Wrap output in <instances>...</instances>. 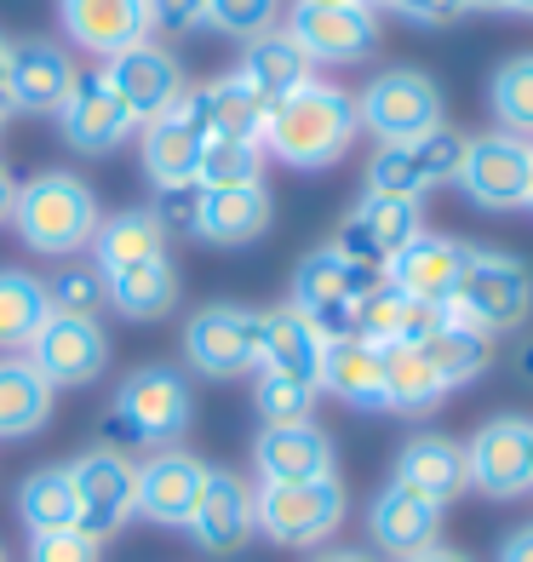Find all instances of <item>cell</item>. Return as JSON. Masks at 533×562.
<instances>
[{
  "label": "cell",
  "instance_id": "ac0fdd59",
  "mask_svg": "<svg viewBox=\"0 0 533 562\" xmlns=\"http://www.w3.org/2000/svg\"><path fill=\"white\" fill-rule=\"evenodd\" d=\"M75 58L69 46L46 41V35H23L7 46V98H12V115H58L64 98L75 87Z\"/></svg>",
  "mask_w": 533,
  "mask_h": 562
},
{
  "label": "cell",
  "instance_id": "4316f807",
  "mask_svg": "<svg viewBox=\"0 0 533 562\" xmlns=\"http://www.w3.org/2000/svg\"><path fill=\"white\" fill-rule=\"evenodd\" d=\"M436 322H442L436 304H419V299H408V293H396L390 281H378V288L355 304L350 334L367 339V345H378V350H390V345H424L430 334H436Z\"/></svg>",
  "mask_w": 533,
  "mask_h": 562
},
{
  "label": "cell",
  "instance_id": "4dcf8cb0",
  "mask_svg": "<svg viewBox=\"0 0 533 562\" xmlns=\"http://www.w3.org/2000/svg\"><path fill=\"white\" fill-rule=\"evenodd\" d=\"M230 75L270 110V104H282L293 87L310 81V58H304L298 46H293L287 30H270V35H259V41L241 46V64H236Z\"/></svg>",
  "mask_w": 533,
  "mask_h": 562
},
{
  "label": "cell",
  "instance_id": "603a6c76",
  "mask_svg": "<svg viewBox=\"0 0 533 562\" xmlns=\"http://www.w3.org/2000/svg\"><path fill=\"white\" fill-rule=\"evenodd\" d=\"M252 465H259V482H316V476H339L333 437H327L316 419L264 425L259 437H252Z\"/></svg>",
  "mask_w": 533,
  "mask_h": 562
},
{
  "label": "cell",
  "instance_id": "484cf974",
  "mask_svg": "<svg viewBox=\"0 0 533 562\" xmlns=\"http://www.w3.org/2000/svg\"><path fill=\"white\" fill-rule=\"evenodd\" d=\"M275 218V201L264 184H230V190H201L195 241L207 247H247L259 241Z\"/></svg>",
  "mask_w": 533,
  "mask_h": 562
},
{
  "label": "cell",
  "instance_id": "7c38bea8",
  "mask_svg": "<svg viewBox=\"0 0 533 562\" xmlns=\"http://www.w3.org/2000/svg\"><path fill=\"white\" fill-rule=\"evenodd\" d=\"M69 482H75V528L92 540H115L133 522V488H138V465L115 448H87L69 459Z\"/></svg>",
  "mask_w": 533,
  "mask_h": 562
},
{
  "label": "cell",
  "instance_id": "f6af8a7d",
  "mask_svg": "<svg viewBox=\"0 0 533 562\" xmlns=\"http://www.w3.org/2000/svg\"><path fill=\"white\" fill-rule=\"evenodd\" d=\"M23 562H104V540H92L81 528H53V533H30Z\"/></svg>",
  "mask_w": 533,
  "mask_h": 562
},
{
  "label": "cell",
  "instance_id": "7bdbcfd3",
  "mask_svg": "<svg viewBox=\"0 0 533 562\" xmlns=\"http://www.w3.org/2000/svg\"><path fill=\"white\" fill-rule=\"evenodd\" d=\"M316 385H304V379H282V373H259L252 379V407H259L264 425H298L316 414Z\"/></svg>",
  "mask_w": 533,
  "mask_h": 562
},
{
  "label": "cell",
  "instance_id": "9c48e42d",
  "mask_svg": "<svg viewBox=\"0 0 533 562\" xmlns=\"http://www.w3.org/2000/svg\"><path fill=\"white\" fill-rule=\"evenodd\" d=\"M460 161H465V133H453V126L419 133L408 144H378L367 161V190L396 201H424L430 190L460 178Z\"/></svg>",
  "mask_w": 533,
  "mask_h": 562
},
{
  "label": "cell",
  "instance_id": "ffe728a7",
  "mask_svg": "<svg viewBox=\"0 0 533 562\" xmlns=\"http://www.w3.org/2000/svg\"><path fill=\"white\" fill-rule=\"evenodd\" d=\"M58 126H64V144H69V149H81V156H110L115 144L133 138L138 121L126 115L121 92L110 87L104 64H98V69L75 75V87H69L64 110H58Z\"/></svg>",
  "mask_w": 533,
  "mask_h": 562
},
{
  "label": "cell",
  "instance_id": "83f0119b",
  "mask_svg": "<svg viewBox=\"0 0 533 562\" xmlns=\"http://www.w3.org/2000/svg\"><path fill=\"white\" fill-rule=\"evenodd\" d=\"M316 391L327 396H339L344 407H385V350L367 345V339H327L321 350V379H316Z\"/></svg>",
  "mask_w": 533,
  "mask_h": 562
},
{
  "label": "cell",
  "instance_id": "6f0895ef",
  "mask_svg": "<svg viewBox=\"0 0 533 562\" xmlns=\"http://www.w3.org/2000/svg\"><path fill=\"white\" fill-rule=\"evenodd\" d=\"M7 46H12V41H7V35H0V81H7Z\"/></svg>",
  "mask_w": 533,
  "mask_h": 562
},
{
  "label": "cell",
  "instance_id": "816d5d0a",
  "mask_svg": "<svg viewBox=\"0 0 533 562\" xmlns=\"http://www.w3.org/2000/svg\"><path fill=\"white\" fill-rule=\"evenodd\" d=\"M12 207H18V178L0 167V224H12Z\"/></svg>",
  "mask_w": 533,
  "mask_h": 562
},
{
  "label": "cell",
  "instance_id": "f35d334b",
  "mask_svg": "<svg viewBox=\"0 0 533 562\" xmlns=\"http://www.w3.org/2000/svg\"><path fill=\"white\" fill-rule=\"evenodd\" d=\"M195 98H201V115H207L213 138H247V144L264 138V115L270 110L236 81V75H218V81L195 87Z\"/></svg>",
  "mask_w": 533,
  "mask_h": 562
},
{
  "label": "cell",
  "instance_id": "8fae6325",
  "mask_svg": "<svg viewBox=\"0 0 533 562\" xmlns=\"http://www.w3.org/2000/svg\"><path fill=\"white\" fill-rule=\"evenodd\" d=\"M453 184H460L465 201L481 207V213L528 207V195H533V144L517 138V133L465 138V161H460V178H453Z\"/></svg>",
  "mask_w": 533,
  "mask_h": 562
},
{
  "label": "cell",
  "instance_id": "680465c9",
  "mask_svg": "<svg viewBox=\"0 0 533 562\" xmlns=\"http://www.w3.org/2000/svg\"><path fill=\"white\" fill-rule=\"evenodd\" d=\"M511 12H528L533 18V0H511Z\"/></svg>",
  "mask_w": 533,
  "mask_h": 562
},
{
  "label": "cell",
  "instance_id": "7dc6e473",
  "mask_svg": "<svg viewBox=\"0 0 533 562\" xmlns=\"http://www.w3.org/2000/svg\"><path fill=\"white\" fill-rule=\"evenodd\" d=\"M161 218V229L172 236V229H184V236H195V213H201V184H172V190H156V207H149Z\"/></svg>",
  "mask_w": 533,
  "mask_h": 562
},
{
  "label": "cell",
  "instance_id": "cb8c5ba5",
  "mask_svg": "<svg viewBox=\"0 0 533 562\" xmlns=\"http://www.w3.org/2000/svg\"><path fill=\"white\" fill-rule=\"evenodd\" d=\"M367 540H373V551H385L396 562L413 551H430L442 540V505L401 488V482H385L367 505Z\"/></svg>",
  "mask_w": 533,
  "mask_h": 562
},
{
  "label": "cell",
  "instance_id": "bcb514c9",
  "mask_svg": "<svg viewBox=\"0 0 533 562\" xmlns=\"http://www.w3.org/2000/svg\"><path fill=\"white\" fill-rule=\"evenodd\" d=\"M149 7V35H195L207 18V0H144Z\"/></svg>",
  "mask_w": 533,
  "mask_h": 562
},
{
  "label": "cell",
  "instance_id": "30bf717a",
  "mask_svg": "<svg viewBox=\"0 0 533 562\" xmlns=\"http://www.w3.org/2000/svg\"><path fill=\"white\" fill-rule=\"evenodd\" d=\"M282 30L316 64H362L378 53V12L362 0H293Z\"/></svg>",
  "mask_w": 533,
  "mask_h": 562
},
{
  "label": "cell",
  "instance_id": "91938a15",
  "mask_svg": "<svg viewBox=\"0 0 533 562\" xmlns=\"http://www.w3.org/2000/svg\"><path fill=\"white\" fill-rule=\"evenodd\" d=\"M0 562H7V551H0Z\"/></svg>",
  "mask_w": 533,
  "mask_h": 562
},
{
  "label": "cell",
  "instance_id": "681fc988",
  "mask_svg": "<svg viewBox=\"0 0 533 562\" xmlns=\"http://www.w3.org/2000/svg\"><path fill=\"white\" fill-rule=\"evenodd\" d=\"M499 562H533V522L504 533V540H499Z\"/></svg>",
  "mask_w": 533,
  "mask_h": 562
},
{
  "label": "cell",
  "instance_id": "5bb4252c",
  "mask_svg": "<svg viewBox=\"0 0 533 562\" xmlns=\"http://www.w3.org/2000/svg\"><path fill=\"white\" fill-rule=\"evenodd\" d=\"M23 356H30V368L53 391H87L92 379H104V368H110V334L87 316H58L53 311Z\"/></svg>",
  "mask_w": 533,
  "mask_h": 562
},
{
  "label": "cell",
  "instance_id": "44dd1931",
  "mask_svg": "<svg viewBox=\"0 0 533 562\" xmlns=\"http://www.w3.org/2000/svg\"><path fill=\"white\" fill-rule=\"evenodd\" d=\"M184 533L195 540V551H207V557H236L252 533H259V522H252V488L236 471H207Z\"/></svg>",
  "mask_w": 533,
  "mask_h": 562
},
{
  "label": "cell",
  "instance_id": "6da1fadb",
  "mask_svg": "<svg viewBox=\"0 0 533 562\" xmlns=\"http://www.w3.org/2000/svg\"><path fill=\"white\" fill-rule=\"evenodd\" d=\"M355 133H362V121H355V92L310 75V81L293 87L282 104H270L259 144H264V156H275L293 172H321V167L350 156Z\"/></svg>",
  "mask_w": 533,
  "mask_h": 562
},
{
  "label": "cell",
  "instance_id": "e0dca14e",
  "mask_svg": "<svg viewBox=\"0 0 533 562\" xmlns=\"http://www.w3.org/2000/svg\"><path fill=\"white\" fill-rule=\"evenodd\" d=\"M104 75H110V87L121 92L126 115H133L138 126L156 121V115H167L178 98L190 92L184 64H178V53H172V46H161V41L126 46V53H115V58L104 64Z\"/></svg>",
  "mask_w": 533,
  "mask_h": 562
},
{
  "label": "cell",
  "instance_id": "52a82bcc",
  "mask_svg": "<svg viewBox=\"0 0 533 562\" xmlns=\"http://www.w3.org/2000/svg\"><path fill=\"white\" fill-rule=\"evenodd\" d=\"M355 121L378 144H408L419 133H436L442 121V87L424 69H378L373 81L355 92Z\"/></svg>",
  "mask_w": 533,
  "mask_h": 562
},
{
  "label": "cell",
  "instance_id": "74e56055",
  "mask_svg": "<svg viewBox=\"0 0 533 562\" xmlns=\"http://www.w3.org/2000/svg\"><path fill=\"white\" fill-rule=\"evenodd\" d=\"M447 396L436 368L424 362L419 345H390L385 350V407L390 414H430Z\"/></svg>",
  "mask_w": 533,
  "mask_h": 562
},
{
  "label": "cell",
  "instance_id": "b9f144b4",
  "mask_svg": "<svg viewBox=\"0 0 533 562\" xmlns=\"http://www.w3.org/2000/svg\"><path fill=\"white\" fill-rule=\"evenodd\" d=\"M282 18H287V0H207V18L201 23L247 46L270 30H282Z\"/></svg>",
  "mask_w": 533,
  "mask_h": 562
},
{
  "label": "cell",
  "instance_id": "db71d44e",
  "mask_svg": "<svg viewBox=\"0 0 533 562\" xmlns=\"http://www.w3.org/2000/svg\"><path fill=\"white\" fill-rule=\"evenodd\" d=\"M517 373H522V385H533V339L517 350Z\"/></svg>",
  "mask_w": 533,
  "mask_h": 562
},
{
  "label": "cell",
  "instance_id": "9f6ffc18",
  "mask_svg": "<svg viewBox=\"0 0 533 562\" xmlns=\"http://www.w3.org/2000/svg\"><path fill=\"white\" fill-rule=\"evenodd\" d=\"M12 121V98H7V87H0V126Z\"/></svg>",
  "mask_w": 533,
  "mask_h": 562
},
{
  "label": "cell",
  "instance_id": "94428289",
  "mask_svg": "<svg viewBox=\"0 0 533 562\" xmlns=\"http://www.w3.org/2000/svg\"><path fill=\"white\" fill-rule=\"evenodd\" d=\"M528 207H533V195H528Z\"/></svg>",
  "mask_w": 533,
  "mask_h": 562
},
{
  "label": "cell",
  "instance_id": "ee69618b",
  "mask_svg": "<svg viewBox=\"0 0 533 562\" xmlns=\"http://www.w3.org/2000/svg\"><path fill=\"white\" fill-rule=\"evenodd\" d=\"M46 299H53L58 316H87V322H98V311L110 304V281L98 276L92 265H69V270H58L53 281H46Z\"/></svg>",
  "mask_w": 533,
  "mask_h": 562
},
{
  "label": "cell",
  "instance_id": "d4e9b609",
  "mask_svg": "<svg viewBox=\"0 0 533 562\" xmlns=\"http://www.w3.org/2000/svg\"><path fill=\"white\" fill-rule=\"evenodd\" d=\"M69 46H81L92 58H115L126 46L149 41V7L144 0H58Z\"/></svg>",
  "mask_w": 533,
  "mask_h": 562
},
{
  "label": "cell",
  "instance_id": "1f68e13d",
  "mask_svg": "<svg viewBox=\"0 0 533 562\" xmlns=\"http://www.w3.org/2000/svg\"><path fill=\"white\" fill-rule=\"evenodd\" d=\"M149 259H167V229L149 207H126V213H110L92 236V270L98 276H121L133 265H149Z\"/></svg>",
  "mask_w": 533,
  "mask_h": 562
},
{
  "label": "cell",
  "instance_id": "d6986e66",
  "mask_svg": "<svg viewBox=\"0 0 533 562\" xmlns=\"http://www.w3.org/2000/svg\"><path fill=\"white\" fill-rule=\"evenodd\" d=\"M207 459L190 448H156L138 465V488H133V517L156 522V528H184L190 510L201 499V482H207Z\"/></svg>",
  "mask_w": 533,
  "mask_h": 562
},
{
  "label": "cell",
  "instance_id": "8d00e7d4",
  "mask_svg": "<svg viewBox=\"0 0 533 562\" xmlns=\"http://www.w3.org/2000/svg\"><path fill=\"white\" fill-rule=\"evenodd\" d=\"M12 510L30 533H53V528H75V482L69 465H41L18 482Z\"/></svg>",
  "mask_w": 533,
  "mask_h": 562
},
{
  "label": "cell",
  "instance_id": "ab89813d",
  "mask_svg": "<svg viewBox=\"0 0 533 562\" xmlns=\"http://www.w3.org/2000/svg\"><path fill=\"white\" fill-rule=\"evenodd\" d=\"M488 104H494L499 133H517V138L533 144V53H522V58H511V64L494 69Z\"/></svg>",
  "mask_w": 533,
  "mask_h": 562
},
{
  "label": "cell",
  "instance_id": "9a60e30c",
  "mask_svg": "<svg viewBox=\"0 0 533 562\" xmlns=\"http://www.w3.org/2000/svg\"><path fill=\"white\" fill-rule=\"evenodd\" d=\"M207 115H201V98L195 87L178 98V104L156 121H144V138H138V156H144V178L156 190L172 184H195V167H201V149H207Z\"/></svg>",
  "mask_w": 533,
  "mask_h": 562
},
{
  "label": "cell",
  "instance_id": "c3c4849f",
  "mask_svg": "<svg viewBox=\"0 0 533 562\" xmlns=\"http://www.w3.org/2000/svg\"><path fill=\"white\" fill-rule=\"evenodd\" d=\"M367 7H373V12H378V7H390V12H401L408 23L442 30V23H460V18L470 12V0H367Z\"/></svg>",
  "mask_w": 533,
  "mask_h": 562
},
{
  "label": "cell",
  "instance_id": "836d02e7",
  "mask_svg": "<svg viewBox=\"0 0 533 562\" xmlns=\"http://www.w3.org/2000/svg\"><path fill=\"white\" fill-rule=\"evenodd\" d=\"M53 316V299H46V281L35 270L0 265V356H23L35 345V334Z\"/></svg>",
  "mask_w": 533,
  "mask_h": 562
},
{
  "label": "cell",
  "instance_id": "60d3db41",
  "mask_svg": "<svg viewBox=\"0 0 533 562\" xmlns=\"http://www.w3.org/2000/svg\"><path fill=\"white\" fill-rule=\"evenodd\" d=\"M201 190H230V184H264V144L247 138H207L195 167Z\"/></svg>",
  "mask_w": 533,
  "mask_h": 562
},
{
  "label": "cell",
  "instance_id": "5b68a950",
  "mask_svg": "<svg viewBox=\"0 0 533 562\" xmlns=\"http://www.w3.org/2000/svg\"><path fill=\"white\" fill-rule=\"evenodd\" d=\"M447 316L476 327V334H511L533 316V270L517 259V252L499 247H470L465 276L447 299Z\"/></svg>",
  "mask_w": 533,
  "mask_h": 562
},
{
  "label": "cell",
  "instance_id": "f1b7e54d",
  "mask_svg": "<svg viewBox=\"0 0 533 562\" xmlns=\"http://www.w3.org/2000/svg\"><path fill=\"white\" fill-rule=\"evenodd\" d=\"M401 488H413L424 499H460L470 488V476H465V442H453V437H436V430H424V437H413L408 448L396 453V476Z\"/></svg>",
  "mask_w": 533,
  "mask_h": 562
},
{
  "label": "cell",
  "instance_id": "277c9868",
  "mask_svg": "<svg viewBox=\"0 0 533 562\" xmlns=\"http://www.w3.org/2000/svg\"><path fill=\"white\" fill-rule=\"evenodd\" d=\"M344 482L316 476V482H259L252 488V522L270 546L282 551H316L344 528Z\"/></svg>",
  "mask_w": 533,
  "mask_h": 562
},
{
  "label": "cell",
  "instance_id": "ba28073f",
  "mask_svg": "<svg viewBox=\"0 0 533 562\" xmlns=\"http://www.w3.org/2000/svg\"><path fill=\"white\" fill-rule=\"evenodd\" d=\"M259 327L264 311H247V304H201L184 322V368L201 379H241L259 373Z\"/></svg>",
  "mask_w": 533,
  "mask_h": 562
},
{
  "label": "cell",
  "instance_id": "f5cc1de1",
  "mask_svg": "<svg viewBox=\"0 0 533 562\" xmlns=\"http://www.w3.org/2000/svg\"><path fill=\"white\" fill-rule=\"evenodd\" d=\"M401 562H470V557H465V551H453V546H442V540H436V546H430V551H413V557H401Z\"/></svg>",
  "mask_w": 533,
  "mask_h": 562
},
{
  "label": "cell",
  "instance_id": "2e32d148",
  "mask_svg": "<svg viewBox=\"0 0 533 562\" xmlns=\"http://www.w3.org/2000/svg\"><path fill=\"white\" fill-rule=\"evenodd\" d=\"M419 229H424L419 201H396V195H373V190H362V201H355V207L344 213L333 247L344 252V259L367 265V270H385L396 252L419 236Z\"/></svg>",
  "mask_w": 533,
  "mask_h": 562
},
{
  "label": "cell",
  "instance_id": "11a10c76",
  "mask_svg": "<svg viewBox=\"0 0 533 562\" xmlns=\"http://www.w3.org/2000/svg\"><path fill=\"white\" fill-rule=\"evenodd\" d=\"M476 7H481V12H511V0H470V12H476Z\"/></svg>",
  "mask_w": 533,
  "mask_h": 562
},
{
  "label": "cell",
  "instance_id": "4fadbf2b",
  "mask_svg": "<svg viewBox=\"0 0 533 562\" xmlns=\"http://www.w3.org/2000/svg\"><path fill=\"white\" fill-rule=\"evenodd\" d=\"M465 476L488 499H528L533 494V419L499 414L465 442Z\"/></svg>",
  "mask_w": 533,
  "mask_h": 562
},
{
  "label": "cell",
  "instance_id": "7a4b0ae2",
  "mask_svg": "<svg viewBox=\"0 0 533 562\" xmlns=\"http://www.w3.org/2000/svg\"><path fill=\"white\" fill-rule=\"evenodd\" d=\"M195 419V396H190V373L172 362H144L115 385L104 419V448L115 453H156V448H178V437Z\"/></svg>",
  "mask_w": 533,
  "mask_h": 562
},
{
  "label": "cell",
  "instance_id": "3957f363",
  "mask_svg": "<svg viewBox=\"0 0 533 562\" xmlns=\"http://www.w3.org/2000/svg\"><path fill=\"white\" fill-rule=\"evenodd\" d=\"M98 224H104V207H98L87 178L35 172L30 184H18L12 229L30 252H41V259H75V252H87Z\"/></svg>",
  "mask_w": 533,
  "mask_h": 562
},
{
  "label": "cell",
  "instance_id": "f907efd6",
  "mask_svg": "<svg viewBox=\"0 0 533 562\" xmlns=\"http://www.w3.org/2000/svg\"><path fill=\"white\" fill-rule=\"evenodd\" d=\"M310 562H378V557L362 551V546H327V551H316Z\"/></svg>",
  "mask_w": 533,
  "mask_h": 562
},
{
  "label": "cell",
  "instance_id": "d6a6232c",
  "mask_svg": "<svg viewBox=\"0 0 533 562\" xmlns=\"http://www.w3.org/2000/svg\"><path fill=\"white\" fill-rule=\"evenodd\" d=\"M58 391L30 368V356H0V442H23L46 430Z\"/></svg>",
  "mask_w": 533,
  "mask_h": 562
},
{
  "label": "cell",
  "instance_id": "7402d4cb",
  "mask_svg": "<svg viewBox=\"0 0 533 562\" xmlns=\"http://www.w3.org/2000/svg\"><path fill=\"white\" fill-rule=\"evenodd\" d=\"M465 259H470L465 241L436 236V229H419V236L385 265V281L396 293L419 299V304L447 311V299H453V288H460V276H465Z\"/></svg>",
  "mask_w": 533,
  "mask_h": 562
},
{
  "label": "cell",
  "instance_id": "e575fe53",
  "mask_svg": "<svg viewBox=\"0 0 533 562\" xmlns=\"http://www.w3.org/2000/svg\"><path fill=\"white\" fill-rule=\"evenodd\" d=\"M419 350H424V362L436 368V379L447 391H465V385H476V379L494 368V339L476 334V327H465V322H453L447 311L436 322V334H430Z\"/></svg>",
  "mask_w": 533,
  "mask_h": 562
},
{
  "label": "cell",
  "instance_id": "8992f818",
  "mask_svg": "<svg viewBox=\"0 0 533 562\" xmlns=\"http://www.w3.org/2000/svg\"><path fill=\"white\" fill-rule=\"evenodd\" d=\"M378 281H385V270H367L344 259L339 247H316L304 252L298 270H293V311L316 327L321 339H344L350 322H355V304H362Z\"/></svg>",
  "mask_w": 533,
  "mask_h": 562
},
{
  "label": "cell",
  "instance_id": "f546056e",
  "mask_svg": "<svg viewBox=\"0 0 533 562\" xmlns=\"http://www.w3.org/2000/svg\"><path fill=\"white\" fill-rule=\"evenodd\" d=\"M321 350H327V339L293 311V304L264 311V327H259V373H282V379H304V385H316V379H321Z\"/></svg>",
  "mask_w": 533,
  "mask_h": 562
},
{
  "label": "cell",
  "instance_id": "d590c367",
  "mask_svg": "<svg viewBox=\"0 0 533 562\" xmlns=\"http://www.w3.org/2000/svg\"><path fill=\"white\" fill-rule=\"evenodd\" d=\"M110 281V304L126 316V322H161L178 311V270L172 259H149V265H133L121 276H104Z\"/></svg>",
  "mask_w": 533,
  "mask_h": 562
}]
</instances>
